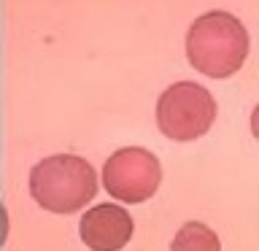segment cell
I'll return each mask as SVG.
<instances>
[{"mask_svg":"<svg viewBox=\"0 0 259 251\" xmlns=\"http://www.w3.org/2000/svg\"><path fill=\"white\" fill-rule=\"evenodd\" d=\"M186 57L208 78H230L248 57V30L230 11H208L186 32Z\"/></svg>","mask_w":259,"mask_h":251,"instance_id":"6da1fadb","label":"cell"},{"mask_svg":"<svg viewBox=\"0 0 259 251\" xmlns=\"http://www.w3.org/2000/svg\"><path fill=\"white\" fill-rule=\"evenodd\" d=\"M95 168L76 154H52L30 170L32 200L52 214H76L95 197Z\"/></svg>","mask_w":259,"mask_h":251,"instance_id":"7a4b0ae2","label":"cell"},{"mask_svg":"<svg viewBox=\"0 0 259 251\" xmlns=\"http://www.w3.org/2000/svg\"><path fill=\"white\" fill-rule=\"evenodd\" d=\"M216 121V100L202 84L176 81L157 100V124L170 141H197Z\"/></svg>","mask_w":259,"mask_h":251,"instance_id":"3957f363","label":"cell"},{"mask_svg":"<svg viewBox=\"0 0 259 251\" xmlns=\"http://www.w3.org/2000/svg\"><path fill=\"white\" fill-rule=\"evenodd\" d=\"M162 165L143 146H124L103 165V186L119 202H146L159 189Z\"/></svg>","mask_w":259,"mask_h":251,"instance_id":"277c9868","label":"cell"},{"mask_svg":"<svg viewBox=\"0 0 259 251\" xmlns=\"http://www.w3.org/2000/svg\"><path fill=\"white\" fill-rule=\"evenodd\" d=\"M135 222L127 208L116 202H100L89 208L78 222V235L92 251H119L133 238Z\"/></svg>","mask_w":259,"mask_h":251,"instance_id":"5b68a950","label":"cell"},{"mask_svg":"<svg viewBox=\"0 0 259 251\" xmlns=\"http://www.w3.org/2000/svg\"><path fill=\"white\" fill-rule=\"evenodd\" d=\"M170 251H222L219 235L202 222H186L176 232Z\"/></svg>","mask_w":259,"mask_h":251,"instance_id":"8992f818","label":"cell"},{"mask_svg":"<svg viewBox=\"0 0 259 251\" xmlns=\"http://www.w3.org/2000/svg\"><path fill=\"white\" fill-rule=\"evenodd\" d=\"M6 238H8V211L0 202V246H6Z\"/></svg>","mask_w":259,"mask_h":251,"instance_id":"52a82bcc","label":"cell"},{"mask_svg":"<svg viewBox=\"0 0 259 251\" xmlns=\"http://www.w3.org/2000/svg\"><path fill=\"white\" fill-rule=\"evenodd\" d=\"M251 133H254V138L259 141V105L251 111Z\"/></svg>","mask_w":259,"mask_h":251,"instance_id":"ba28073f","label":"cell"}]
</instances>
